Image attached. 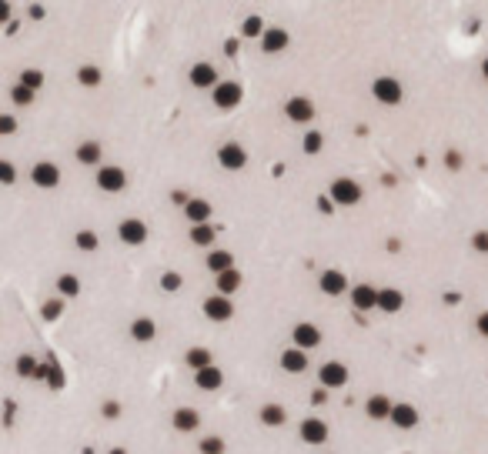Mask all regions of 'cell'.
Wrapping results in <instances>:
<instances>
[{
    "label": "cell",
    "instance_id": "6da1fadb",
    "mask_svg": "<svg viewBox=\"0 0 488 454\" xmlns=\"http://www.w3.org/2000/svg\"><path fill=\"white\" fill-rule=\"evenodd\" d=\"M332 204H341V207H355V204H361V184L355 180V177H334Z\"/></svg>",
    "mask_w": 488,
    "mask_h": 454
},
{
    "label": "cell",
    "instance_id": "7a4b0ae2",
    "mask_svg": "<svg viewBox=\"0 0 488 454\" xmlns=\"http://www.w3.org/2000/svg\"><path fill=\"white\" fill-rule=\"evenodd\" d=\"M371 94H375V101L388 104V107L405 101V87H402V80H395V77H375Z\"/></svg>",
    "mask_w": 488,
    "mask_h": 454
},
{
    "label": "cell",
    "instance_id": "3957f363",
    "mask_svg": "<svg viewBox=\"0 0 488 454\" xmlns=\"http://www.w3.org/2000/svg\"><path fill=\"white\" fill-rule=\"evenodd\" d=\"M117 237L130 244V248H141L144 241H148V224L141 221V217H124L121 224H117Z\"/></svg>",
    "mask_w": 488,
    "mask_h": 454
},
{
    "label": "cell",
    "instance_id": "277c9868",
    "mask_svg": "<svg viewBox=\"0 0 488 454\" xmlns=\"http://www.w3.org/2000/svg\"><path fill=\"white\" fill-rule=\"evenodd\" d=\"M201 311H205L207 321H231L234 314V304L231 298H224V294H211V298H205V304H201Z\"/></svg>",
    "mask_w": 488,
    "mask_h": 454
},
{
    "label": "cell",
    "instance_id": "5b68a950",
    "mask_svg": "<svg viewBox=\"0 0 488 454\" xmlns=\"http://www.w3.org/2000/svg\"><path fill=\"white\" fill-rule=\"evenodd\" d=\"M241 97H244V87H241L237 80H221V84L214 87V104H218L221 110H231V107H237V104H241Z\"/></svg>",
    "mask_w": 488,
    "mask_h": 454
},
{
    "label": "cell",
    "instance_id": "8992f818",
    "mask_svg": "<svg viewBox=\"0 0 488 454\" xmlns=\"http://www.w3.org/2000/svg\"><path fill=\"white\" fill-rule=\"evenodd\" d=\"M284 117H288L291 124H311V121H314V104H311V97H291V101L284 104Z\"/></svg>",
    "mask_w": 488,
    "mask_h": 454
},
{
    "label": "cell",
    "instance_id": "52a82bcc",
    "mask_svg": "<svg viewBox=\"0 0 488 454\" xmlns=\"http://www.w3.org/2000/svg\"><path fill=\"white\" fill-rule=\"evenodd\" d=\"M97 187L107 194H121L128 187V174L124 167H97Z\"/></svg>",
    "mask_w": 488,
    "mask_h": 454
},
{
    "label": "cell",
    "instance_id": "ba28073f",
    "mask_svg": "<svg viewBox=\"0 0 488 454\" xmlns=\"http://www.w3.org/2000/svg\"><path fill=\"white\" fill-rule=\"evenodd\" d=\"M187 77H191V87H198V91H214L221 80H218V71H214V64H207V60H201V64H194L191 71H187Z\"/></svg>",
    "mask_w": 488,
    "mask_h": 454
},
{
    "label": "cell",
    "instance_id": "9c48e42d",
    "mask_svg": "<svg viewBox=\"0 0 488 454\" xmlns=\"http://www.w3.org/2000/svg\"><path fill=\"white\" fill-rule=\"evenodd\" d=\"M218 164H221L224 171H241V167L248 164V151H244L237 141H228V144L218 151Z\"/></svg>",
    "mask_w": 488,
    "mask_h": 454
},
{
    "label": "cell",
    "instance_id": "30bf717a",
    "mask_svg": "<svg viewBox=\"0 0 488 454\" xmlns=\"http://www.w3.org/2000/svg\"><path fill=\"white\" fill-rule=\"evenodd\" d=\"M318 381H321V387H345V384H348V364H341V361L321 364Z\"/></svg>",
    "mask_w": 488,
    "mask_h": 454
},
{
    "label": "cell",
    "instance_id": "8fae6325",
    "mask_svg": "<svg viewBox=\"0 0 488 454\" xmlns=\"http://www.w3.org/2000/svg\"><path fill=\"white\" fill-rule=\"evenodd\" d=\"M30 180H34L37 187H57V184H60V167L51 164V160H40V164L30 167Z\"/></svg>",
    "mask_w": 488,
    "mask_h": 454
},
{
    "label": "cell",
    "instance_id": "7c38bea8",
    "mask_svg": "<svg viewBox=\"0 0 488 454\" xmlns=\"http://www.w3.org/2000/svg\"><path fill=\"white\" fill-rule=\"evenodd\" d=\"M291 337H294V348L311 351V348H318V344H321V328H314V324H308V321H301V324H294Z\"/></svg>",
    "mask_w": 488,
    "mask_h": 454
},
{
    "label": "cell",
    "instance_id": "4fadbf2b",
    "mask_svg": "<svg viewBox=\"0 0 488 454\" xmlns=\"http://www.w3.org/2000/svg\"><path fill=\"white\" fill-rule=\"evenodd\" d=\"M378 294L382 291H375V284H355L351 287V304L358 311H375L378 307Z\"/></svg>",
    "mask_w": 488,
    "mask_h": 454
},
{
    "label": "cell",
    "instance_id": "5bb4252c",
    "mask_svg": "<svg viewBox=\"0 0 488 454\" xmlns=\"http://www.w3.org/2000/svg\"><path fill=\"white\" fill-rule=\"evenodd\" d=\"M301 441L305 444H325L328 441V425L321 418H305L301 421Z\"/></svg>",
    "mask_w": 488,
    "mask_h": 454
},
{
    "label": "cell",
    "instance_id": "9a60e30c",
    "mask_svg": "<svg viewBox=\"0 0 488 454\" xmlns=\"http://www.w3.org/2000/svg\"><path fill=\"white\" fill-rule=\"evenodd\" d=\"M318 287H321L328 298H338V294H345V291H348V278H345L341 271H321Z\"/></svg>",
    "mask_w": 488,
    "mask_h": 454
},
{
    "label": "cell",
    "instance_id": "2e32d148",
    "mask_svg": "<svg viewBox=\"0 0 488 454\" xmlns=\"http://www.w3.org/2000/svg\"><path fill=\"white\" fill-rule=\"evenodd\" d=\"M211 204L207 201H201V198H194V201H187L184 204V217L191 221V227H201V224H207L211 221Z\"/></svg>",
    "mask_w": 488,
    "mask_h": 454
},
{
    "label": "cell",
    "instance_id": "e0dca14e",
    "mask_svg": "<svg viewBox=\"0 0 488 454\" xmlns=\"http://www.w3.org/2000/svg\"><path fill=\"white\" fill-rule=\"evenodd\" d=\"M391 425L402 431H411L418 425V407L415 404H395V411H391Z\"/></svg>",
    "mask_w": 488,
    "mask_h": 454
},
{
    "label": "cell",
    "instance_id": "ac0fdd59",
    "mask_svg": "<svg viewBox=\"0 0 488 454\" xmlns=\"http://www.w3.org/2000/svg\"><path fill=\"white\" fill-rule=\"evenodd\" d=\"M364 411H368V418H371V421H391V411H395V404L388 401L385 394H375V398H368Z\"/></svg>",
    "mask_w": 488,
    "mask_h": 454
},
{
    "label": "cell",
    "instance_id": "d6986e66",
    "mask_svg": "<svg viewBox=\"0 0 488 454\" xmlns=\"http://www.w3.org/2000/svg\"><path fill=\"white\" fill-rule=\"evenodd\" d=\"M288 30H281V27H268V34L261 37V51L264 53H278V51H284L288 47Z\"/></svg>",
    "mask_w": 488,
    "mask_h": 454
},
{
    "label": "cell",
    "instance_id": "ffe728a7",
    "mask_svg": "<svg viewBox=\"0 0 488 454\" xmlns=\"http://www.w3.org/2000/svg\"><path fill=\"white\" fill-rule=\"evenodd\" d=\"M184 364L198 374V371H205V368H214V354L207 351V348H187L184 354Z\"/></svg>",
    "mask_w": 488,
    "mask_h": 454
},
{
    "label": "cell",
    "instance_id": "44dd1931",
    "mask_svg": "<svg viewBox=\"0 0 488 454\" xmlns=\"http://www.w3.org/2000/svg\"><path fill=\"white\" fill-rule=\"evenodd\" d=\"M281 368L288 374H301V371L308 368V354L301 351V348H288V351L281 354Z\"/></svg>",
    "mask_w": 488,
    "mask_h": 454
},
{
    "label": "cell",
    "instance_id": "7402d4cb",
    "mask_svg": "<svg viewBox=\"0 0 488 454\" xmlns=\"http://www.w3.org/2000/svg\"><path fill=\"white\" fill-rule=\"evenodd\" d=\"M405 307V294L402 291H395V287H382V294H378V311H385V314H398Z\"/></svg>",
    "mask_w": 488,
    "mask_h": 454
},
{
    "label": "cell",
    "instance_id": "603a6c76",
    "mask_svg": "<svg viewBox=\"0 0 488 454\" xmlns=\"http://www.w3.org/2000/svg\"><path fill=\"white\" fill-rule=\"evenodd\" d=\"M194 384L201 387V391H218L221 384H224V371L214 364V368H205V371H198L194 374Z\"/></svg>",
    "mask_w": 488,
    "mask_h": 454
},
{
    "label": "cell",
    "instance_id": "cb8c5ba5",
    "mask_svg": "<svg viewBox=\"0 0 488 454\" xmlns=\"http://www.w3.org/2000/svg\"><path fill=\"white\" fill-rule=\"evenodd\" d=\"M171 421H174V428H178V431L191 434V431H198V425H201V414H198L194 407H178Z\"/></svg>",
    "mask_w": 488,
    "mask_h": 454
},
{
    "label": "cell",
    "instance_id": "d4e9b609",
    "mask_svg": "<svg viewBox=\"0 0 488 454\" xmlns=\"http://www.w3.org/2000/svg\"><path fill=\"white\" fill-rule=\"evenodd\" d=\"M257 418H261L264 428H281L284 421H288V411H284L281 404H264V407L257 411Z\"/></svg>",
    "mask_w": 488,
    "mask_h": 454
},
{
    "label": "cell",
    "instance_id": "484cf974",
    "mask_svg": "<svg viewBox=\"0 0 488 454\" xmlns=\"http://www.w3.org/2000/svg\"><path fill=\"white\" fill-rule=\"evenodd\" d=\"M214 284H218V294H224V298H231L234 291H241V284H244V278H241V271H224V274H218L214 278Z\"/></svg>",
    "mask_w": 488,
    "mask_h": 454
},
{
    "label": "cell",
    "instance_id": "4316f807",
    "mask_svg": "<svg viewBox=\"0 0 488 454\" xmlns=\"http://www.w3.org/2000/svg\"><path fill=\"white\" fill-rule=\"evenodd\" d=\"M130 337L141 341V344H148V341H154L157 337V324L151 321V318H137V321L130 324Z\"/></svg>",
    "mask_w": 488,
    "mask_h": 454
},
{
    "label": "cell",
    "instance_id": "83f0119b",
    "mask_svg": "<svg viewBox=\"0 0 488 454\" xmlns=\"http://www.w3.org/2000/svg\"><path fill=\"white\" fill-rule=\"evenodd\" d=\"M78 160L80 164H87V167H97V164H101V144H97V141H84V144H78Z\"/></svg>",
    "mask_w": 488,
    "mask_h": 454
},
{
    "label": "cell",
    "instance_id": "f1b7e54d",
    "mask_svg": "<svg viewBox=\"0 0 488 454\" xmlns=\"http://www.w3.org/2000/svg\"><path fill=\"white\" fill-rule=\"evenodd\" d=\"M207 267L214 271V278H218V274H224V271H231L234 267V254L231 251H211L207 254Z\"/></svg>",
    "mask_w": 488,
    "mask_h": 454
},
{
    "label": "cell",
    "instance_id": "f546056e",
    "mask_svg": "<svg viewBox=\"0 0 488 454\" xmlns=\"http://www.w3.org/2000/svg\"><path fill=\"white\" fill-rule=\"evenodd\" d=\"M214 237H218V227H211V224L191 227V244L194 248H214Z\"/></svg>",
    "mask_w": 488,
    "mask_h": 454
},
{
    "label": "cell",
    "instance_id": "4dcf8cb0",
    "mask_svg": "<svg viewBox=\"0 0 488 454\" xmlns=\"http://www.w3.org/2000/svg\"><path fill=\"white\" fill-rule=\"evenodd\" d=\"M17 374H21V378H40V374H47V368H40L37 357L21 354V357H17Z\"/></svg>",
    "mask_w": 488,
    "mask_h": 454
},
{
    "label": "cell",
    "instance_id": "1f68e13d",
    "mask_svg": "<svg viewBox=\"0 0 488 454\" xmlns=\"http://www.w3.org/2000/svg\"><path fill=\"white\" fill-rule=\"evenodd\" d=\"M57 291H60L64 298H78L80 294V278L78 274H60V278H57Z\"/></svg>",
    "mask_w": 488,
    "mask_h": 454
},
{
    "label": "cell",
    "instance_id": "d6a6232c",
    "mask_svg": "<svg viewBox=\"0 0 488 454\" xmlns=\"http://www.w3.org/2000/svg\"><path fill=\"white\" fill-rule=\"evenodd\" d=\"M78 84L80 87H97V84H101V71H97L94 64H84L78 71Z\"/></svg>",
    "mask_w": 488,
    "mask_h": 454
},
{
    "label": "cell",
    "instance_id": "836d02e7",
    "mask_svg": "<svg viewBox=\"0 0 488 454\" xmlns=\"http://www.w3.org/2000/svg\"><path fill=\"white\" fill-rule=\"evenodd\" d=\"M264 34H268V27H264L261 17H248L244 27H241V37H264Z\"/></svg>",
    "mask_w": 488,
    "mask_h": 454
},
{
    "label": "cell",
    "instance_id": "e575fe53",
    "mask_svg": "<svg viewBox=\"0 0 488 454\" xmlns=\"http://www.w3.org/2000/svg\"><path fill=\"white\" fill-rule=\"evenodd\" d=\"M201 454H224V441L218 438V434H207V438H201Z\"/></svg>",
    "mask_w": 488,
    "mask_h": 454
},
{
    "label": "cell",
    "instance_id": "d590c367",
    "mask_svg": "<svg viewBox=\"0 0 488 454\" xmlns=\"http://www.w3.org/2000/svg\"><path fill=\"white\" fill-rule=\"evenodd\" d=\"M74 244H78L80 251H97V234L94 230H78Z\"/></svg>",
    "mask_w": 488,
    "mask_h": 454
},
{
    "label": "cell",
    "instance_id": "8d00e7d4",
    "mask_svg": "<svg viewBox=\"0 0 488 454\" xmlns=\"http://www.w3.org/2000/svg\"><path fill=\"white\" fill-rule=\"evenodd\" d=\"M301 147H305V154H318V151H321V147H325V137H321V130H308V134H305V144H301Z\"/></svg>",
    "mask_w": 488,
    "mask_h": 454
},
{
    "label": "cell",
    "instance_id": "74e56055",
    "mask_svg": "<svg viewBox=\"0 0 488 454\" xmlns=\"http://www.w3.org/2000/svg\"><path fill=\"white\" fill-rule=\"evenodd\" d=\"M21 84H24L27 91H40V87H44V74L30 67V71H24V74H21Z\"/></svg>",
    "mask_w": 488,
    "mask_h": 454
},
{
    "label": "cell",
    "instance_id": "f35d334b",
    "mask_svg": "<svg viewBox=\"0 0 488 454\" xmlns=\"http://www.w3.org/2000/svg\"><path fill=\"white\" fill-rule=\"evenodd\" d=\"M10 101H14V104H21V107H24V104H30V101H34V91H27L24 84H14V91H10Z\"/></svg>",
    "mask_w": 488,
    "mask_h": 454
},
{
    "label": "cell",
    "instance_id": "ab89813d",
    "mask_svg": "<svg viewBox=\"0 0 488 454\" xmlns=\"http://www.w3.org/2000/svg\"><path fill=\"white\" fill-rule=\"evenodd\" d=\"M161 287H164L167 294H174V291L181 287V274L178 271H164V274H161Z\"/></svg>",
    "mask_w": 488,
    "mask_h": 454
},
{
    "label": "cell",
    "instance_id": "60d3db41",
    "mask_svg": "<svg viewBox=\"0 0 488 454\" xmlns=\"http://www.w3.org/2000/svg\"><path fill=\"white\" fill-rule=\"evenodd\" d=\"M60 311H64V301H47L44 307H40V314H44L47 321H57V318H60Z\"/></svg>",
    "mask_w": 488,
    "mask_h": 454
},
{
    "label": "cell",
    "instance_id": "b9f144b4",
    "mask_svg": "<svg viewBox=\"0 0 488 454\" xmlns=\"http://www.w3.org/2000/svg\"><path fill=\"white\" fill-rule=\"evenodd\" d=\"M0 180H3V184H14V180H17V171H14L10 160H0Z\"/></svg>",
    "mask_w": 488,
    "mask_h": 454
},
{
    "label": "cell",
    "instance_id": "7bdbcfd3",
    "mask_svg": "<svg viewBox=\"0 0 488 454\" xmlns=\"http://www.w3.org/2000/svg\"><path fill=\"white\" fill-rule=\"evenodd\" d=\"M472 248H475V251H482V254H488V230H478V234L472 237Z\"/></svg>",
    "mask_w": 488,
    "mask_h": 454
},
{
    "label": "cell",
    "instance_id": "ee69618b",
    "mask_svg": "<svg viewBox=\"0 0 488 454\" xmlns=\"http://www.w3.org/2000/svg\"><path fill=\"white\" fill-rule=\"evenodd\" d=\"M14 130H17V121H14L10 114H3V117H0V134H14Z\"/></svg>",
    "mask_w": 488,
    "mask_h": 454
},
{
    "label": "cell",
    "instance_id": "f6af8a7d",
    "mask_svg": "<svg viewBox=\"0 0 488 454\" xmlns=\"http://www.w3.org/2000/svg\"><path fill=\"white\" fill-rule=\"evenodd\" d=\"M104 418H111V421H114V418H117V414H121V404L117 401H104Z\"/></svg>",
    "mask_w": 488,
    "mask_h": 454
},
{
    "label": "cell",
    "instance_id": "bcb514c9",
    "mask_svg": "<svg viewBox=\"0 0 488 454\" xmlns=\"http://www.w3.org/2000/svg\"><path fill=\"white\" fill-rule=\"evenodd\" d=\"M445 164L458 171V167H462V154H458V151H448V154H445Z\"/></svg>",
    "mask_w": 488,
    "mask_h": 454
},
{
    "label": "cell",
    "instance_id": "7dc6e473",
    "mask_svg": "<svg viewBox=\"0 0 488 454\" xmlns=\"http://www.w3.org/2000/svg\"><path fill=\"white\" fill-rule=\"evenodd\" d=\"M475 328H478V334H482V337H488V311H482V314H478Z\"/></svg>",
    "mask_w": 488,
    "mask_h": 454
},
{
    "label": "cell",
    "instance_id": "c3c4849f",
    "mask_svg": "<svg viewBox=\"0 0 488 454\" xmlns=\"http://www.w3.org/2000/svg\"><path fill=\"white\" fill-rule=\"evenodd\" d=\"M0 21H10V3H0Z\"/></svg>",
    "mask_w": 488,
    "mask_h": 454
},
{
    "label": "cell",
    "instance_id": "681fc988",
    "mask_svg": "<svg viewBox=\"0 0 488 454\" xmlns=\"http://www.w3.org/2000/svg\"><path fill=\"white\" fill-rule=\"evenodd\" d=\"M482 77H485V80H488V60H485V64H482Z\"/></svg>",
    "mask_w": 488,
    "mask_h": 454
},
{
    "label": "cell",
    "instance_id": "f907efd6",
    "mask_svg": "<svg viewBox=\"0 0 488 454\" xmlns=\"http://www.w3.org/2000/svg\"><path fill=\"white\" fill-rule=\"evenodd\" d=\"M111 454H128V451H124V448H114V451H111Z\"/></svg>",
    "mask_w": 488,
    "mask_h": 454
}]
</instances>
